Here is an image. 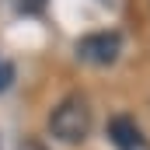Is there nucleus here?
<instances>
[{
	"mask_svg": "<svg viewBox=\"0 0 150 150\" xmlns=\"http://www.w3.org/2000/svg\"><path fill=\"white\" fill-rule=\"evenodd\" d=\"M49 133L59 143H84L87 133H91V105H87V98H80V94L63 98L49 115Z\"/></svg>",
	"mask_w": 150,
	"mask_h": 150,
	"instance_id": "nucleus-1",
	"label": "nucleus"
},
{
	"mask_svg": "<svg viewBox=\"0 0 150 150\" xmlns=\"http://www.w3.org/2000/svg\"><path fill=\"white\" fill-rule=\"evenodd\" d=\"M122 52V35L119 32H94V35H84L77 42V56L91 67H108L119 59Z\"/></svg>",
	"mask_w": 150,
	"mask_h": 150,
	"instance_id": "nucleus-2",
	"label": "nucleus"
},
{
	"mask_svg": "<svg viewBox=\"0 0 150 150\" xmlns=\"http://www.w3.org/2000/svg\"><path fill=\"white\" fill-rule=\"evenodd\" d=\"M108 136L115 140V147H119V150H133V147L143 143L140 126H136L133 119H126V115H115L112 122H108Z\"/></svg>",
	"mask_w": 150,
	"mask_h": 150,
	"instance_id": "nucleus-3",
	"label": "nucleus"
},
{
	"mask_svg": "<svg viewBox=\"0 0 150 150\" xmlns=\"http://www.w3.org/2000/svg\"><path fill=\"white\" fill-rule=\"evenodd\" d=\"M11 80H14V67H11L7 59H0V91H4Z\"/></svg>",
	"mask_w": 150,
	"mask_h": 150,
	"instance_id": "nucleus-4",
	"label": "nucleus"
},
{
	"mask_svg": "<svg viewBox=\"0 0 150 150\" xmlns=\"http://www.w3.org/2000/svg\"><path fill=\"white\" fill-rule=\"evenodd\" d=\"M18 150H45V147H42L38 140H21V143H18Z\"/></svg>",
	"mask_w": 150,
	"mask_h": 150,
	"instance_id": "nucleus-5",
	"label": "nucleus"
},
{
	"mask_svg": "<svg viewBox=\"0 0 150 150\" xmlns=\"http://www.w3.org/2000/svg\"><path fill=\"white\" fill-rule=\"evenodd\" d=\"M21 7H25V11H38V7H42V0H21Z\"/></svg>",
	"mask_w": 150,
	"mask_h": 150,
	"instance_id": "nucleus-6",
	"label": "nucleus"
},
{
	"mask_svg": "<svg viewBox=\"0 0 150 150\" xmlns=\"http://www.w3.org/2000/svg\"><path fill=\"white\" fill-rule=\"evenodd\" d=\"M133 150H150V147H147V143H140V147H133Z\"/></svg>",
	"mask_w": 150,
	"mask_h": 150,
	"instance_id": "nucleus-7",
	"label": "nucleus"
}]
</instances>
